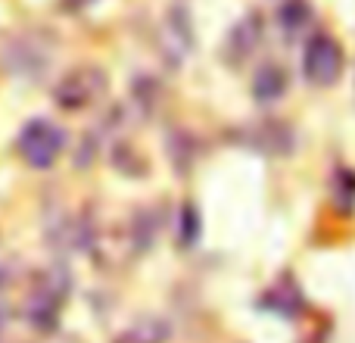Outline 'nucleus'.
I'll return each mask as SVG.
<instances>
[{"label": "nucleus", "instance_id": "1", "mask_svg": "<svg viewBox=\"0 0 355 343\" xmlns=\"http://www.w3.org/2000/svg\"><path fill=\"white\" fill-rule=\"evenodd\" d=\"M110 87V78L100 66H75L69 69L66 75L60 78V85L53 87V100L69 112H81V110H91L94 103H100Z\"/></svg>", "mask_w": 355, "mask_h": 343}, {"label": "nucleus", "instance_id": "2", "mask_svg": "<svg viewBox=\"0 0 355 343\" xmlns=\"http://www.w3.org/2000/svg\"><path fill=\"white\" fill-rule=\"evenodd\" d=\"M19 156L25 166L31 169H50L60 160L62 147H66V135L60 125L47 122V119H31L22 131H19Z\"/></svg>", "mask_w": 355, "mask_h": 343}, {"label": "nucleus", "instance_id": "3", "mask_svg": "<svg viewBox=\"0 0 355 343\" xmlns=\"http://www.w3.org/2000/svg\"><path fill=\"white\" fill-rule=\"evenodd\" d=\"M69 294V275L62 269H47L35 278L28 294V306H25V315L35 328H50L60 315L62 303H66Z\"/></svg>", "mask_w": 355, "mask_h": 343}, {"label": "nucleus", "instance_id": "4", "mask_svg": "<svg viewBox=\"0 0 355 343\" xmlns=\"http://www.w3.org/2000/svg\"><path fill=\"white\" fill-rule=\"evenodd\" d=\"M302 75L315 87H331L343 75V47L331 35L309 37L302 50Z\"/></svg>", "mask_w": 355, "mask_h": 343}, {"label": "nucleus", "instance_id": "5", "mask_svg": "<svg viewBox=\"0 0 355 343\" xmlns=\"http://www.w3.org/2000/svg\"><path fill=\"white\" fill-rule=\"evenodd\" d=\"M156 44H159V53L166 56V62L172 69L187 62L190 50H193V25H190L187 10L172 6L166 12V19L159 25V35H156Z\"/></svg>", "mask_w": 355, "mask_h": 343}, {"label": "nucleus", "instance_id": "6", "mask_svg": "<svg viewBox=\"0 0 355 343\" xmlns=\"http://www.w3.org/2000/svg\"><path fill=\"white\" fill-rule=\"evenodd\" d=\"M50 56H53V47L35 31H25L12 37L6 47V66L19 75H41L50 66Z\"/></svg>", "mask_w": 355, "mask_h": 343}, {"label": "nucleus", "instance_id": "7", "mask_svg": "<svg viewBox=\"0 0 355 343\" xmlns=\"http://www.w3.org/2000/svg\"><path fill=\"white\" fill-rule=\"evenodd\" d=\"M262 41V19L259 16H246L240 25L231 28L227 37V62H243L252 56V50Z\"/></svg>", "mask_w": 355, "mask_h": 343}, {"label": "nucleus", "instance_id": "8", "mask_svg": "<svg viewBox=\"0 0 355 343\" xmlns=\"http://www.w3.org/2000/svg\"><path fill=\"white\" fill-rule=\"evenodd\" d=\"M252 147L262 150V153H271V156H281V153H290L293 150V135L284 122H259L252 128Z\"/></svg>", "mask_w": 355, "mask_h": 343}, {"label": "nucleus", "instance_id": "9", "mask_svg": "<svg viewBox=\"0 0 355 343\" xmlns=\"http://www.w3.org/2000/svg\"><path fill=\"white\" fill-rule=\"evenodd\" d=\"M262 306L275 315H284V319H293V315L302 312V294L293 281H277L268 294L262 296Z\"/></svg>", "mask_w": 355, "mask_h": 343}, {"label": "nucleus", "instance_id": "10", "mask_svg": "<svg viewBox=\"0 0 355 343\" xmlns=\"http://www.w3.org/2000/svg\"><path fill=\"white\" fill-rule=\"evenodd\" d=\"M287 91V69L277 66V62H262L256 72V81H252V94L259 100H277L281 94Z\"/></svg>", "mask_w": 355, "mask_h": 343}, {"label": "nucleus", "instance_id": "11", "mask_svg": "<svg viewBox=\"0 0 355 343\" xmlns=\"http://www.w3.org/2000/svg\"><path fill=\"white\" fill-rule=\"evenodd\" d=\"M281 28H284V35L293 41L296 35H300L302 28H306V22H309V6L306 3H293V0H284V6H281Z\"/></svg>", "mask_w": 355, "mask_h": 343}, {"label": "nucleus", "instance_id": "12", "mask_svg": "<svg viewBox=\"0 0 355 343\" xmlns=\"http://www.w3.org/2000/svg\"><path fill=\"white\" fill-rule=\"evenodd\" d=\"M166 340V328L159 325V321H141L137 328H131V331H125L119 343H162Z\"/></svg>", "mask_w": 355, "mask_h": 343}, {"label": "nucleus", "instance_id": "13", "mask_svg": "<svg viewBox=\"0 0 355 343\" xmlns=\"http://www.w3.org/2000/svg\"><path fill=\"white\" fill-rule=\"evenodd\" d=\"M200 237V215H196L193 206H184L181 215V244H193Z\"/></svg>", "mask_w": 355, "mask_h": 343}, {"label": "nucleus", "instance_id": "14", "mask_svg": "<svg viewBox=\"0 0 355 343\" xmlns=\"http://www.w3.org/2000/svg\"><path fill=\"white\" fill-rule=\"evenodd\" d=\"M0 328H3V319H0Z\"/></svg>", "mask_w": 355, "mask_h": 343}]
</instances>
